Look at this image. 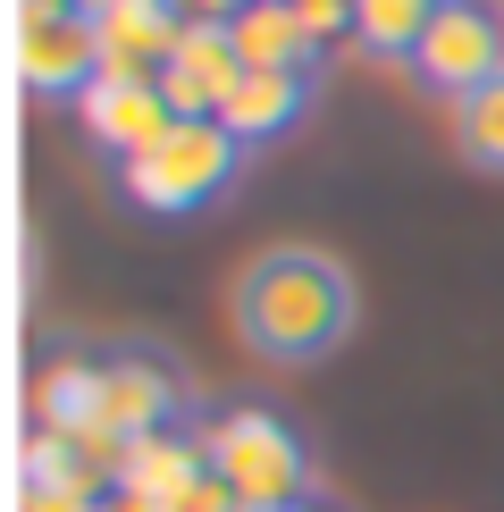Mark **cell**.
I'll return each instance as SVG.
<instances>
[{"mask_svg":"<svg viewBox=\"0 0 504 512\" xmlns=\"http://www.w3.org/2000/svg\"><path fill=\"white\" fill-rule=\"evenodd\" d=\"M185 412V387H177V370L152 353H118V361H101V437H118V445H152L168 437V420Z\"/></svg>","mask_w":504,"mask_h":512,"instance_id":"cell-8","label":"cell"},{"mask_svg":"<svg viewBox=\"0 0 504 512\" xmlns=\"http://www.w3.org/2000/svg\"><path fill=\"white\" fill-rule=\"evenodd\" d=\"M227 26H236L244 68H320V42H311V26H303L294 0H252V9L227 17Z\"/></svg>","mask_w":504,"mask_h":512,"instance_id":"cell-12","label":"cell"},{"mask_svg":"<svg viewBox=\"0 0 504 512\" xmlns=\"http://www.w3.org/2000/svg\"><path fill=\"white\" fill-rule=\"evenodd\" d=\"M446 126H454V160L479 168V177H504V76L471 84L462 101H446Z\"/></svg>","mask_w":504,"mask_h":512,"instance_id":"cell-13","label":"cell"},{"mask_svg":"<svg viewBox=\"0 0 504 512\" xmlns=\"http://www.w3.org/2000/svg\"><path fill=\"white\" fill-rule=\"evenodd\" d=\"M446 0H353V51L378 68H412Z\"/></svg>","mask_w":504,"mask_h":512,"instance_id":"cell-11","label":"cell"},{"mask_svg":"<svg viewBox=\"0 0 504 512\" xmlns=\"http://www.w3.org/2000/svg\"><path fill=\"white\" fill-rule=\"evenodd\" d=\"M244 84V51H236V26L227 17H185V42L177 59L160 68V93L177 118H219Z\"/></svg>","mask_w":504,"mask_h":512,"instance_id":"cell-6","label":"cell"},{"mask_svg":"<svg viewBox=\"0 0 504 512\" xmlns=\"http://www.w3.org/2000/svg\"><path fill=\"white\" fill-rule=\"evenodd\" d=\"M76 9H93V17H110V9H126V0H76Z\"/></svg>","mask_w":504,"mask_h":512,"instance_id":"cell-17","label":"cell"},{"mask_svg":"<svg viewBox=\"0 0 504 512\" xmlns=\"http://www.w3.org/2000/svg\"><path fill=\"white\" fill-rule=\"evenodd\" d=\"M42 429L59 437H101V361H59V370H42Z\"/></svg>","mask_w":504,"mask_h":512,"instance_id":"cell-14","label":"cell"},{"mask_svg":"<svg viewBox=\"0 0 504 512\" xmlns=\"http://www.w3.org/2000/svg\"><path fill=\"white\" fill-rule=\"evenodd\" d=\"M488 76H504V0H446L412 59V84L437 101H462Z\"/></svg>","mask_w":504,"mask_h":512,"instance_id":"cell-5","label":"cell"},{"mask_svg":"<svg viewBox=\"0 0 504 512\" xmlns=\"http://www.w3.org/2000/svg\"><path fill=\"white\" fill-rule=\"evenodd\" d=\"M185 42V9L177 0H126V9L101 17V59L110 76H160Z\"/></svg>","mask_w":504,"mask_h":512,"instance_id":"cell-10","label":"cell"},{"mask_svg":"<svg viewBox=\"0 0 504 512\" xmlns=\"http://www.w3.org/2000/svg\"><path fill=\"white\" fill-rule=\"evenodd\" d=\"M362 328V277L328 244H261L227 277V336L269 370H320Z\"/></svg>","mask_w":504,"mask_h":512,"instance_id":"cell-1","label":"cell"},{"mask_svg":"<svg viewBox=\"0 0 504 512\" xmlns=\"http://www.w3.org/2000/svg\"><path fill=\"white\" fill-rule=\"evenodd\" d=\"M294 9H303V26H311V42H353V0H294Z\"/></svg>","mask_w":504,"mask_h":512,"instance_id":"cell-15","label":"cell"},{"mask_svg":"<svg viewBox=\"0 0 504 512\" xmlns=\"http://www.w3.org/2000/svg\"><path fill=\"white\" fill-rule=\"evenodd\" d=\"M177 9H185V17H244L252 0H177Z\"/></svg>","mask_w":504,"mask_h":512,"instance_id":"cell-16","label":"cell"},{"mask_svg":"<svg viewBox=\"0 0 504 512\" xmlns=\"http://www.w3.org/2000/svg\"><path fill=\"white\" fill-rule=\"evenodd\" d=\"M286 512H336V504H320V496H311V504H286Z\"/></svg>","mask_w":504,"mask_h":512,"instance_id":"cell-18","label":"cell"},{"mask_svg":"<svg viewBox=\"0 0 504 512\" xmlns=\"http://www.w3.org/2000/svg\"><path fill=\"white\" fill-rule=\"evenodd\" d=\"M202 462H210V479L236 496V512H286V504H311V487H320V462H311L303 429L278 420V412H261V403L210 420Z\"/></svg>","mask_w":504,"mask_h":512,"instance_id":"cell-3","label":"cell"},{"mask_svg":"<svg viewBox=\"0 0 504 512\" xmlns=\"http://www.w3.org/2000/svg\"><path fill=\"white\" fill-rule=\"evenodd\" d=\"M76 118H84V143H93L101 160H135V152H152L168 126H177L160 76H101L93 93L76 101Z\"/></svg>","mask_w":504,"mask_h":512,"instance_id":"cell-7","label":"cell"},{"mask_svg":"<svg viewBox=\"0 0 504 512\" xmlns=\"http://www.w3.org/2000/svg\"><path fill=\"white\" fill-rule=\"evenodd\" d=\"M311 110H320V68H244L236 101H227L219 118L261 152V143H286Z\"/></svg>","mask_w":504,"mask_h":512,"instance_id":"cell-9","label":"cell"},{"mask_svg":"<svg viewBox=\"0 0 504 512\" xmlns=\"http://www.w3.org/2000/svg\"><path fill=\"white\" fill-rule=\"evenodd\" d=\"M17 76L34 101H84L110 59H101V17L76 0H17Z\"/></svg>","mask_w":504,"mask_h":512,"instance_id":"cell-4","label":"cell"},{"mask_svg":"<svg viewBox=\"0 0 504 512\" xmlns=\"http://www.w3.org/2000/svg\"><path fill=\"white\" fill-rule=\"evenodd\" d=\"M252 143L227 118H177L152 152L118 160V194L143 210V219H194V210H219L244 185Z\"/></svg>","mask_w":504,"mask_h":512,"instance_id":"cell-2","label":"cell"}]
</instances>
